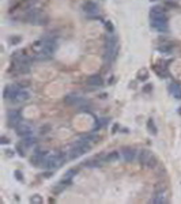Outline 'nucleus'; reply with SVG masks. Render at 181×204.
<instances>
[{"label":"nucleus","mask_w":181,"mask_h":204,"mask_svg":"<svg viewBox=\"0 0 181 204\" xmlns=\"http://www.w3.org/2000/svg\"><path fill=\"white\" fill-rule=\"evenodd\" d=\"M90 150H91V144L89 142H86L84 139H79L71 146L67 155H68V159H75V158H79L80 155H83V154L89 152Z\"/></svg>","instance_id":"obj_1"},{"label":"nucleus","mask_w":181,"mask_h":204,"mask_svg":"<svg viewBox=\"0 0 181 204\" xmlns=\"http://www.w3.org/2000/svg\"><path fill=\"white\" fill-rule=\"evenodd\" d=\"M67 158H68V156L63 155V154H60V152L48 154L46 158L44 159V163H42V166H44L45 169H49V170L57 169V167H60L61 165L64 163V161H66Z\"/></svg>","instance_id":"obj_2"},{"label":"nucleus","mask_w":181,"mask_h":204,"mask_svg":"<svg viewBox=\"0 0 181 204\" xmlns=\"http://www.w3.org/2000/svg\"><path fill=\"white\" fill-rule=\"evenodd\" d=\"M118 52V45H117V38L113 35V33H109L105 41V59L109 61L114 60Z\"/></svg>","instance_id":"obj_3"},{"label":"nucleus","mask_w":181,"mask_h":204,"mask_svg":"<svg viewBox=\"0 0 181 204\" xmlns=\"http://www.w3.org/2000/svg\"><path fill=\"white\" fill-rule=\"evenodd\" d=\"M7 120H8V125H10V127L16 128L22 122V116L18 110H8Z\"/></svg>","instance_id":"obj_4"},{"label":"nucleus","mask_w":181,"mask_h":204,"mask_svg":"<svg viewBox=\"0 0 181 204\" xmlns=\"http://www.w3.org/2000/svg\"><path fill=\"white\" fill-rule=\"evenodd\" d=\"M15 129H16V133H18L19 136H22V138H26V136L33 135V131H34L33 129V125L29 124V122H26V121H22Z\"/></svg>","instance_id":"obj_5"},{"label":"nucleus","mask_w":181,"mask_h":204,"mask_svg":"<svg viewBox=\"0 0 181 204\" xmlns=\"http://www.w3.org/2000/svg\"><path fill=\"white\" fill-rule=\"evenodd\" d=\"M64 102L67 105H71V106H76L79 109H83V106L86 105V101H84L82 97H78V95H67L64 98Z\"/></svg>","instance_id":"obj_6"},{"label":"nucleus","mask_w":181,"mask_h":204,"mask_svg":"<svg viewBox=\"0 0 181 204\" xmlns=\"http://www.w3.org/2000/svg\"><path fill=\"white\" fill-rule=\"evenodd\" d=\"M19 91V87L15 85H11V86H7L4 89V99L5 101H15V97Z\"/></svg>","instance_id":"obj_7"},{"label":"nucleus","mask_w":181,"mask_h":204,"mask_svg":"<svg viewBox=\"0 0 181 204\" xmlns=\"http://www.w3.org/2000/svg\"><path fill=\"white\" fill-rule=\"evenodd\" d=\"M121 155H123L124 161L125 162H132L135 158H136V150L134 147H129V146H125L121 149Z\"/></svg>","instance_id":"obj_8"},{"label":"nucleus","mask_w":181,"mask_h":204,"mask_svg":"<svg viewBox=\"0 0 181 204\" xmlns=\"http://www.w3.org/2000/svg\"><path fill=\"white\" fill-rule=\"evenodd\" d=\"M82 8H83L84 14H87V15H97L100 12V8L94 2H86Z\"/></svg>","instance_id":"obj_9"},{"label":"nucleus","mask_w":181,"mask_h":204,"mask_svg":"<svg viewBox=\"0 0 181 204\" xmlns=\"http://www.w3.org/2000/svg\"><path fill=\"white\" fill-rule=\"evenodd\" d=\"M151 27L158 32L163 33L168 32V21H157V19H151Z\"/></svg>","instance_id":"obj_10"},{"label":"nucleus","mask_w":181,"mask_h":204,"mask_svg":"<svg viewBox=\"0 0 181 204\" xmlns=\"http://www.w3.org/2000/svg\"><path fill=\"white\" fill-rule=\"evenodd\" d=\"M102 83H104L102 78H101L100 75H97V74L87 78V85L91 86V87H100V86H102Z\"/></svg>","instance_id":"obj_11"},{"label":"nucleus","mask_w":181,"mask_h":204,"mask_svg":"<svg viewBox=\"0 0 181 204\" xmlns=\"http://www.w3.org/2000/svg\"><path fill=\"white\" fill-rule=\"evenodd\" d=\"M14 69L19 74H27L30 71L29 63H19V61H14Z\"/></svg>","instance_id":"obj_12"},{"label":"nucleus","mask_w":181,"mask_h":204,"mask_svg":"<svg viewBox=\"0 0 181 204\" xmlns=\"http://www.w3.org/2000/svg\"><path fill=\"white\" fill-rule=\"evenodd\" d=\"M29 98H30L29 91L23 90V89H19V91H18V94H16L15 101H14V102H18V103H21V102H26Z\"/></svg>","instance_id":"obj_13"},{"label":"nucleus","mask_w":181,"mask_h":204,"mask_svg":"<svg viewBox=\"0 0 181 204\" xmlns=\"http://www.w3.org/2000/svg\"><path fill=\"white\" fill-rule=\"evenodd\" d=\"M14 61H19V63H29L30 64V57L27 55H25L23 52H15L12 55Z\"/></svg>","instance_id":"obj_14"},{"label":"nucleus","mask_w":181,"mask_h":204,"mask_svg":"<svg viewBox=\"0 0 181 204\" xmlns=\"http://www.w3.org/2000/svg\"><path fill=\"white\" fill-rule=\"evenodd\" d=\"M104 162V159H100V158H91V159H87V161L83 162V166L84 167H97V166H101Z\"/></svg>","instance_id":"obj_15"},{"label":"nucleus","mask_w":181,"mask_h":204,"mask_svg":"<svg viewBox=\"0 0 181 204\" xmlns=\"http://www.w3.org/2000/svg\"><path fill=\"white\" fill-rule=\"evenodd\" d=\"M152 154L149 151V150H142V151L139 152V163L140 165H147V162H149L150 156H151Z\"/></svg>","instance_id":"obj_16"},{"label":"nucleus","mask_w":181,"mask_h":204,"mask_svg":"<svg viewBox=\"0 0 181 204\" xmlns=\"http://www.w3.org/2000/svg\"><path fill=\"white\" fill-rule=\"evenodd\" d=\"M166 202H168V200H166V195L163 193V192H157L155 196L151 199V203H155V204H163Z\"/></svg>","instance_id":"obj_17"},{"label":"nucleus","mask_w":181,"mask_h":204,"mask_svg":"<svg viewBox=\"0 0 181 204\" xmlns=\"http://www.w3.org/2000/svg\"><path fill=\"white\" fill-rule=\"evenodd\" d=\"M169 90H170V93L173 94L174 97H177V98H180L181 97V86L179 83H172L170 87H169Z\"/></svg>","instance_id":"obj_18"},{"label":"nucleus","mask_w":181,"mask_h":204,"mask_svg":"<svg viewBox=\"0 0 181 204\" xmlns=\"http://www.w3.org/2000/svg\"><path fill=\"white\" fill-rule=\"evenodd\" d=\"M118 156H120V155H118L117 151H112V152H109L105 158H104V162H105V163H112V162L117 161Z\"/></svg>","instance_id":"obj_19"},{"label":"nucleus","mask_w":181,"mask_h":204,"mask_svg":"<svg viewBox=\"0 0 181 204\" xmlns=\"http://www.w3.org/2000/svg\"><path fill=\"white\" fill-rule=\"evenodd\" d=\"M36 143H37V139L34 138V136H32V135L23 138V142H22V144H23L26 149H27V147H33Z\"/></svg>","instance_id":"obj_20"},{"label":"nucleus","mask_w":181,"mask_h":204,"mask_svg":"<svg viewBox=\"0 0 181 204\" xmlns=\"http://www.w3.org/2000/svg\"><path fill=\"white\" fill-rule=\"evenodd\" d=\"M158 52L163 53V55H170V53L173 52V46L168 45V44H163V45L158 46Z\"/></svg>","instance_id":"obj_21"},{"label":"nucleus","mask_w":181,"mask_h":204,"mask_svg":"<svg viewBox=\"0 0 181 204\" xmlns=\"http://www.w3.org/2000/svg\"><path fill=\"white\" fill-rule=\"evenodd\" d=\"M147 129H149V132L151 133V135H157V127H155L154 120L152 119H150L149 121H147Z\"/></svg>","instance_id":"obj_22"},{"label":"nucleus","mask_w":181,"mask_h":204,"mask_svg":"<svg viewBox=\"0 0 181 204\" xmlns=\"http://www.w3.org/2000/svg\"><path fill=\"white\" fill-rule=\"evenodd\" d=\"M157 158H155V156L154 155H151V156H150V159H149V162H147V165H146V166L147 167H150V169H152V167H155V166H157Z\"/></svg>","instance_id":"obj_23"},{"label":"nucleus","mask_w":181,"mask_h":204,"mask_svg":"<svg viewBox=\"0 0 181 204\" xmlns=\"http://www.w3.org/2000/svg\"><path fill=\"white\" fill-rule=\"evenodd\" d=\"M30 203H34V204L42 203V197L39 196V195H33V196L30 197Z\"/></svg>","instance_id":"obj_24"},{"label":"nucleus","mask_w":181,"mask_h":204,"mask_svg":"<svg viewBox=\"0 0 181 204\" xmlns=\"http://www.w3.org/2000/svg\"><path fill=\"white\" fill-rule=\"evenodd\" d=\"M105 27H106V30H108L109 33H113V32H114V27H113V25H112V22H110V21L105 22Z\"/></svg>","instance_id":"obj_25"},{"label":"nucleus","mask_w":181,"mask_h":204,"mask_svg":"<svg viewBox=\"0 0 181 204\" xmlns=\"http://www.w3.org/2000/svg\"><path fill=\"white\" fill-rule=\"evenodd\" d=\"M21 40H22L21 37H11V38H10V42L12 44V45H16V44L21 42Z\"/></svg>","instance_id":"obj_26"},{"label":"nucleus","mask_w":181,"mask_h":204,"mask_svg":"<svg viewBox=\"0 0 181 204\" xmlns=\"http://www.w3.org/2000/svg\"><path fill=\"white\" fill-rule=\"evenodd\" d=\"M49 129H50L49 125H42V127H41V133H42V135H45V133L49 132Z\"/></svg>","instance_id":"obj_27"},{"label":"nucleus","mask_w":181,"mask_h":204,"mask_svg":"<svg viewBox=\"0 0 181 204\" xmlns=\"http://www.w3.org/2000/svg\"><path fill=\"white\" fill-rule=\"evenodd\" d=\"M15 178L18 181H23V176H22V173L19 170H15Z\"/></svg>","instance_id":"obj_28"},{"label":"nucleus","mask_w":181,"mask_h":204,"mask_svg":"<svg viewBox=\"0 0 181 204\" xmlns=\"http://www.w3.org/2000/svg\"><path fill=\"white\" fill-rule=\"evenodd\" d=\"M0 143H2V144H7L8 143V139L5 138V136H2V138H0Z\"/></svg>","instance_id":"obj_29"},{"label":"nucleus","mask_w":181,"mask_h":204,"mask_svg":"<svg viewBox=\"0 0 181 204\" xmlns=\"http://www.w3.org/2000/svg\"><path fill=\"white\" fill-rule=\"evenodd\" d=\"M5 152H7V155H8V156H12V155H14V151H11V150H7Z\"/></svg>","instance_id":"obj_30"}]
</instances>
